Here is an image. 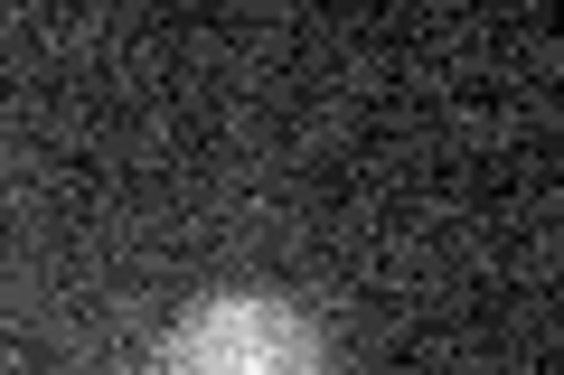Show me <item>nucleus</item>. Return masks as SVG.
I'll use <instances>...</instances> for the list:
<instances>
[{
	"instance_id": "f257e3e1",
	"label": "nucleus",
	"mask_w": 564,
	"mask_h": 375,
	"mask_svg": "<svg viewBox=\"0 0 564 375\" xmlns=\"http://www.w3.org/2000/svg\"><path fill=\"white\" fill-rule=\"evenodd\" d=\"M151 375H329V338L292 291L226 282L170 319V338L151 348Z\"/></svg>"
}]
</instances>
